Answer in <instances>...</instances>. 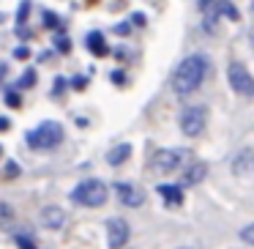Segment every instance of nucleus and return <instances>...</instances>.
Here are the masks:
<instances>
[{
    "instance_id": "393cba45",
    "label": "nucleus",
    "mask_w": 254,
    "mask_h": 249,
    "mask_svg": "<svg viewBox=\"0 0 254 249\" xmlns=\"http://www.w3.org/2000/svg\"><path fill=\"white\" fill-rule=\"evenodd\" d=\"M28 55H30L28 47H19V50H17V58H28Z\"/></svg>"
},
{
    "instance_id": "f257e3e1",
    "label": "nucleus",
    "mask_w": 254,
    "mask_h": 249,
    "mask_svg": "<svg viewBox=\"0 0 254 249\" xmlns=\"http://www.w3.org/2000/svg\"><path fill=\"white\" fill-rule=\"evenodd\" d=\"M205 72H208V61L202 55H189L181 61V66L172 74V88H175L178 96H189L202 85Z\"/></svg>"
},
{
    "instance_id": "4468645a",
    "label": "nucleus",
    "mask_w": 254,
    "mask_h": 249,
    "mask_svg": "<svg viewBox=\"0 0 254 249\" xmlns=\"http://www.w3.org/2000/svg\"><path fill=\"white\" fill-rule=\"evenodd\" d=\"M88 50L93 52V55H99V58H104L107 55V44H104V36L99 33V30H93V33H88Z\"/></svg>"
},
{
    "instance_id": "f3484780",
    "label": "nucleus",
    "mask_w": 254,
    "mask_h": 249,
    "mask_svg": "<svg viewBox=\"0 0 254 249\" xmlns=\"http://www.w3.org/2000/svg\"><path fill=\"white\" fill-rule=\"evenodd\" d=\"M241 238L249 244V247H254V222H252V225H246V227L241 230Z\"/></svg>"
},
{
    "instance_id": "0eeeda50",
    "label": "nucleus",
    "mask_w": 254,
    "mask_h": 249,
    "mask_svg": "<svg viewBox=\"0 0 254 249\" xmlns=\"http://www.w3.org/2000/svg\"><path fill=\"white\" fill-rule=\"evenodd\" d=\"M183 156H186V151L164 148V151H159V154L153 156V167L159 172H172V170H178V167H181Z\"/></svg>"
},
{
    "instance_id": "b1692460",
    "label": "nucleus",
    "mask_w": 254,
    "mask_h": 249,
    "mask_svg": "<svg viewBox=\"0 0 254 249\" xmlns=\"http://www.w3.org/2000/svg\"><path fill=\"white\" fill-rule=\"evenodd\" d=\"M115 30H118V33H121V36H128V30H131V28H128V25H126V22H123V25H118V28H115Z\"/></svg>"
},
{
    "instance_id": "9b49d317",
    "label": "nucleus",
    "mask_w": 254,
    "mask_h": 249,
    "mask_svg": "<svg viewBox=\"0 0 254 249\" xmlns=\"http://www.w3.org/2000/svg\"><path fill=\"white\" fill-rule=\"evenodd\" d=\"M205 172H208V167H205L202 162H197V165H191L186 172H183L181 183H183V186H194V183H199L205 178Z\"/></svg>"
},
{
    "instance_id": "20e7f679",
    "label": "nucleus",
    "mask_w": 254,
    "mask_h": 249,
    "mask_svg": "<svg viewBox=\"0 0 254 249\" xmlns=\"http://www.w3.org/2000/svg\"><path fill=\"white\" fill-rule=\"evenodd\" d=\"M205 123H208V110L205 107H186L181 112V132L186 137H197L202 134Z\"/></svg>"
},
{
    "instance_id": "1a4fd4ad",
    "label": "nucleus",
    "mask_w": 254,
    "mask_h": 249,
    "mask_svg": "<svg viewBox=\"0 0 254 249\" xmlns=\"http://www.w3.org/2000/svg\"><path fill=\"white\" fill-rule=\"evenodd\" d=\"M115 192H118V197H121V203L128 205V208H137L145 200V194L139 192L137 186H131V183H115Z\"/></svg>"
},
{
    "instance_id": "bb28decb",
    "label": "nucleus",
    "mask_w": 254,
    "mask_h": 249,
    "mask_svg": "<svg viewBox=\"0 0 254 249\" xmlns=\"http://www.w3.org/2000/svg\"><path fill=\"white\" fill-rule=\"evenodd\" d=\"M210 3H213V0H199V8H208Z\"/></svg>"
},
{
    "instance_id": "6ab92c4d",
    "label": "nucleus",
    "mask_w": 254,
    "mask_h": 249,
    "mask_svg": "<svg viewBox=\"0 0 254 249\" xmlns=\"http://www.w3.org/2000/svg\"><path fill=\"white\" fill-rule=\"evenodd\" d=\"M6 104L19 107V96H17V90H8V93H6Z\"/></svg>"
},
{
    "instance_id": "ddd939ff",
    "label": "nucleus",
    "mask_w": 254,
    "mask_h": 249,
    "mask_svg": "<svg viewBox=\"0 0 254 249\" xmlns=\"http://www.w3.org/2000/svg\"><path fill=\"white\" fill-rule=\"evenodd\" d=\"M159 194L164 197V203H167V205H181V203H183V192H181V186H170V183H161V186H159Z\"/></svg>"
},
{
    "instance_id": "7ed1b4c3",
    "label": "nucleus",
    "mask_w": 254,
    "mask_h": 249,
    "mask_svg": "<svg viewBox=\"0 0 254 249\" xmlns=\"http://www.w3.org/2000/svg\"><path fill=\"white\" fill-rule=\"evenodd\" d=\"M107 197H110V189L99 178H88L71 192V200L77 205H85V208H101L107 203Z\"/></svg>"
},
{
    "instance_id": "39448f33",
    "label": "nucleus",
    "mask_w": 254,
    "mask_h": 249,
    "mask_svg": "<svg viewBox=\"0 0 254 249\" xmlns=\"http://www.w3.org/2000/svg\"><path fill=\"white\" fill-rule=\"evenodd\" d=\"M227 77H230V85H232V90H235V93L254 96V77L246 72V66H243V63H230Z\"/></svg>"
},
{
    "instance_id": "6e6552de",
    "label": "nucleus",
    "mask_w": 254,
    "mask_h": 249,
    "mask_svg": "<svg viewBox=\"0 0 254 249\" xmlns=\"http://www.w3.org/2000/svg\"><path fill=\"white\" fill-rule=\"evenodd\" d=\"M232 175H238V178H252L254 175V151L252 148H243L241 154L232 159Z\"/></svg>"
},
{
    "instance_id": "dca6fc26",
    "label": "nucleus",
    "mask_w": 254,
    "mask_h": 249,
    "mask_svg": "<svg viewBox=\"0 0 254 249\" xmlns=\"http://www.w3.org/2000/svg\"><path fill=\"white\" fill-rule=\"evenodd\" d=\"M33 85H36V72H25L19 77V88H33Z\"/></svg>"
},
{
    "instance_id": "cd10ccee",
    "label": "nucleus",
    "mask_w": 254,
    "mask_h": 249,
    "mask_svg": "<svg viewBox=\"0 0 254 249\" xmlns=\"http://www.w3.org/2000/svg\"><path fill=\"white\" fill-rule=\"evenodd\" d=\"M252 8H254V0H252Z\"/></svg>"
},
{
    "instance_id": "f03ea898",
    "label": "nucleus",
    "mask_w": 254,
    "mask_h": 249,
    "mask_svg": "<svg viewBox=\"0 0 254 249\" xmlns=\"http://www.w3.org/2000/svg\"><path fill=\"white\" fill-rule=\"evenodd\" d=\"M30 148L36 151H50V148H58L63 143V126L58 121H44L33 129V132L25 134Z\"/></svg>"
},
{
    "instance_id": "a878e982",
    "label": "nucleus",
    "mask_w": 254,
    "mask_h": 249,
    "mask_svg": "<svg viewBox=\"0 0 254 249\" xmlns=\"http://www.w3.org/2000/svg\"><path fill=\"white\" fill-rule=\"evenodd\" d=\"M11 126V121H8V118H0V129H8Z\"/></svg>"
},
{
    "instance_id": "f8f14e48",
    "label": "nucleus",
    "mask_w": 254,
    "mask_h": 249,
    "mask_svg": "<svg viewBox=\"0 0 254 249\" xmlns=\"http://www.w3.org/2000/svg\"><path fill=\"white\" fill-rule=\"evenodd\" d=\"M128 156H131V145H128V143H121V145H115V148L107 154V162H110L112 167H118V165H123Z\"/></svg>"
},
{
    "instance_id": "5701e85b",
    "label": "nucleus",
    "mask_w": 254,
    "mask_h": 249,
    "mask_svg": "<svg viewBox=\"0 0 254 249\" xmlns=\"http://www.w3.org/2000/svg\"><path fill=\"white\" fill-rule=\"evenodd\" d=\"M44 22L47 25H58V17H55V14H50V11H44Z\"/></svg>"
},
{
    "instance_id": "aec40b11",
    "label": "nucleus",
    "mask_w": 254,
    "mask_h": 249,
    "mask_svg": "<svg viewBox=\"0 0 254 249\" xmlns=\"http://www.w3.org/2000/svg\"><path fill=\"white\" fill-rule=\"evenodd\" d=\"M17 244H19V249H36V247H33V241H30V238H25V236H19V238H17Z\"/></svg>"
},
{
    "instance_id": "423d86ee",
    "label": "nucleus",
    "mask_w": 254,
    "mask_h": 249,
    "mask_svg": "<svg viewBox=\"0 0 254 249\" xmlns=\"http://www.w3.org/2000/svg\"><path fill=\"white\" fill-rule=\"evenodd\" d=\"M128 241V225L126 219H121V216H112L110 222H107V244H110V249H123Z\"/></svg>"
},
{
    "instance_id": "9d476101",
    "label": "nucleus",
    "mask_w": 254,
    "mask_h": 249,
    "mask_svg": "<svg viewBox=\"0 0 254 249\" xmlns=\"http://www.w3.org/2000/svg\"><path fill=\"white\" fill-rule=\"evenodd\" d=\"M41 225L50 227V230H58V227L66 225V211L58 208V205H50V208L41 211Z\"/></svg>"
},
{
    "instance_id": "2eb2a0df",
    "label": "nucleus",
    "mask_w": 254,
    "mask_h": 249,
    "mask_svg": "<svg viewBox=\"0 0 254 249\" xmlns=\"http://www.w3.org/2000/svg\"><path fill=\"white\" fill-rule=\"evenodd\" d=\"M216 6H219V14H221V17L238 19V11H235V6H232L230 0H216Z\"/></svg>"
},
{
    "instance_id": "412c9836",
    "label": "nucleus",
    "mask_w": 254,
    "mask_h": 249,
    "mask_svg": "<svg viewBox=\"0 0 254 249\" xmlns=\"http://www.w3.org/2000/svg\"><path fill=\"white\" fill-rule=\"evenodd\" d=\"M28 11H30V3L25 0V3H22V8H19V25H22V19H25V14H28Z\"/></svg>"
},
{
    "instance_id": "a211bd4d",
    "label": "nucleus",
    "mask_w": 254,
    "mask_h": 249,
    "mask_svg": "<svg viewBox=\"0 0 254 249\" xmlns=\"http://www.w3.org/2000/svg\"><path fill=\"white\" fill-rule=\"evenodd\" d=\"M3 175H6V178H17L19 175V167L14 165V162H8V167L3 170Z\"/></svg>"
},
{
    "instance_id": "4be33fe9",
    "label": "nucleus",
    "mask_w": 254,
    "mask_h": 249,
    "mask_svg": "<svg viewBox=\"0 0 254 249\" xmlns=\"http://www.w3.org/2000/svg\"><path fill=\"white\" fill-rule=\"evenodd\" d=\"M58 50H61V52H68V50H71V44H68L66 39H58Z\"/></svg>"
}]
</instances>
